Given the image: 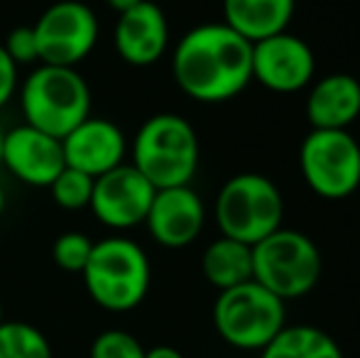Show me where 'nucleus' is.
Listing matches in <instances>:
<instances>
[{
    "label": "nucleus",
    "instance_id": "0eeeda50",
    "mask_svg": "<svg viewBox=\"0 0 360 358\" xmlns=\"http://www.w3.org/2000/svg\"><path fill=\"white\" fill-rule=\"evenodd\" d=\"M323 270L321 250L307 234L280 226L252 245V280L280 300H299L316 287Z\"/></svg>",
    "mask_w": 360,
    "mask_h": 358
},
{
    "label": "nucleus",
    "instance_id": "7ed1b4c3",
    "mask_svg": "<svg viewBox=\"0 0 360 358\" xmlns=\"http://www.w3.org/2000/svg\"><path fill=\"white\" fill-rule=\"evenodd\" d=\"M18 94L25 123L59 140L91 115V87L76 67L37 64Z\"/></svg>",
    "mask_w": 360,
    "mask_h": 358
},
{
    "label": "nucleus",
    "instance_id": "c85d7f7f",
    "mask_svg": "<svg viewBox=\"0 0 360 358\" xmlns=\"http://www.w3.org/2000/svg\"><path fill=\"white\" fill-rule=\"evenodd\" d=\"M3 135H5V130L0 128V160H3Z\"/></svg>",
    "mask_w": 360,
    "mask_h": 358
},
{
    "label": "nucleus",
    "instance_id": "a878e982",
    "mask_svg": "<svg viewBox=\"0 0 360 358\" xmlns=\"http://www.w3.org/2000/svg\"><path fill=\"white\" fill-rule=\"evenodd\" d=\"M145 358H184L179 349L174 346H152V349H145Z\"/></svg>",
    "mask_w": 360,
    "mask_h": 358
},
{
    "label": "nucleus",
    "instance_id": "c756f323",
    "mask_svg": "<svg viewBox=\"0 0 360 358\" xmlns=\"http://www.w3.org/2000/svg\"><path fill=\"white\" fill-rule=\"evenodd\" d=\"M5 321V312H3V302H0V324Z\"/></svg>",
    "mask_w": 360,
    "mask_h": 358
},
{
    "label": "nucleus",
    "instance_id": "412c9836",
    "mask_svg": "<svg viewBox=\"0 0 360 358\" xmlns=\"http://www.w3.org/2000/svg\"><path fill=\"white\" fill-rule=\"evenodd\" d=\"M52 194L54 204L67 211H81L89 209L91 194H94V177L74 167H64L57 174V179L47 186Z\"/></svg>",
    "mask_w": 360,
    "mask_h": 358
},
{
    "label": "nucleus",
    "instance_id": "f257e3e1",
    "mask_svg": "<svg viewBox=\"0 0 360 358\" xmlns=\"http://www.w3.org/2000/svg\"><path fill=\"white\" fill-rule=\"evenodd\" d=\"M176 87L199 103H223L252 82V42L226 23L191 27L172 52Z\"/></svg>",
    "mask_w": 360,
    "mask_h": 358
},
{
    "label": "nucleus",
    "instance_id": "5701e85b",
    "mask_svg": "<svg viewBox=\"0 0 360 358\" xmlns=\"http://www.w3.org/2000/svg\"><path fill=\"white\" fill-rule=\"evenodd\" d=\"M89 358H145V346L125 329H105L94 339Z\"/></svg>",
    "mask_w": 360,
    "mask_h": 358
},
{
    "label": "nucleus",
    "instance_id": "ddd939ff",
    "mask_svg": "<svg viewBox=\"0 0 360 358\" xmlns=\"http://www.w3.org/2000/svg\"><path fill=\"white\" fill-rule=\"evenodd\" d=\"M204 224L206 206L191 184L157 189L145 219L152 241L174 250L194 243L204 231Z\"/></svg>",
    "mask_w": 360,
    "mask_h": 358
},
{
    "label": "nucleus",
    "instance_id": "f3484780",
    "mask_svg": "<svg viewBox=\"0 0 360 358\" xmlns=\"http://www.w3.org/2000/svg\"><path fill=\"white\" fill-rule=\"evenodd\" d=\"M297 0H223V23L248 42L285 32L294 18Z\"/></svg>",
    "mask_w": 360,
    "mask_h": 358
},
{
    "label": "nucleus",
    "instance_id": "1a4fd4ad",
    "mask_svg": "<svg viewBox=\"0 0 360 358\" xmlns=\"http://www.w3.org/2000/svg\"><path fill=\"white\" fill-rule=\"evenodd\" d=\"M39 47V64L79 67L96 49L101 23L94 8L81 0H57L32 25Z\"/></svg>",
    "mask_w": 360,
    "mask_h": 358
},
{
    "label": "nucleus",
    "instance_id": "aec40b11",
    "mask_svg": "<svg viewBox=\"0 0 360 358\" xmlns=\"http://www.w3.org/2000/svg\"><path fill=\"white\" fill-rule=\"evenodd\" d=\"M0 358H52V346L34 324L5 319L0 324Z\"/></svg>",
    "mask_w": 360,
    "mask_h": 358
},
{
    "label": "nucleus",
    "instance_id": "4468645a",
    "mask_svg": "<svg viewBox=\"0 0 360 358\" xmlns=\"http://www.w3.org/2000/svg\"><path fill=\"white\" fill-rule=\"evenodd\" d=\"M67 167L81 170L89 177H101L125 162L130 143L123 128L108 118L89 115L62 138Z\"/></svg>",
    "mask_w": 360,
    "mask_h": 358
},
{
    "label": "nucleus",
    "instance_id": "2eb2a0df",
    "mask_svg": "<svg viewBox=\"0 0 360 358\" xmlns=\"http://www.w3.org/2000/svg\"><path fill=\"white\" fill-rule=\"evenodd\" d=\"M113 47L130 67H152L169 47V23L165 10L152 0L118 15L113 27Z\"/></svg>",
    "mask_w": 360,
    "mask_h": 358
},
{
    "label": "nucleus",
    "instance_id": "4be33fe9",
    "mask_svg": "<svg viewBox=\"0 0 360 358\" xmlns=\"http://www.w3.org/2000/svg\"><path fill=\"white\" fill-rule=\"evenodd\" d=\"M94 250V241L81 231H67L59 234L52 245V260L57 268L67 272H81L86 268Z\"/></svg>",
    "mask_w": 360,
    "mask_h": 358
},
{
    "label": "nucleus",
    "instance_id": "b1692460",
    "mask_svg": "<svg viewBox=\"0 0 360 358\" xmlns=\"http://www.w3.org/2000/svg\"><path fill=\"white\" fill-rule=\"evenodd\" d=\"M3 47L18 67L39 64V47H37V37H34L32 25H30V27H22V25L15 27L13 32L5 37Z\"/></svg>",
    "mask_w": 360,
    "mask_h": 358
},
{
    "label": "nucleus",
    "instance_id": "dca6fc26",
    "mask_svg": "<svg viewBox=\"0 0 360 358\" xmlns=\"http://www.w3.org/2000/svg\"><path fill=\"white\" fill-rule=\"evenodd\" d=\"M304 113L316 130H348L360 115V82L343 72L311 82Z\"/></svg>",
    "mask_w": 360,
    "mask_h": 358
},
{
    "label": "nucleus",
    "instance_id": "f03ea898",
    "mask_svg": "<svg viewBox=\"0 0 360 358\" xmlns=\"http://www.w3.org/2000/svg\"><path fill=\"white\" fill-rule=\"evenodd\" d=\"M130 165L155 189L191 184L199 170V135L179 113L150 115L130 143Z\"/></svg>",
    "mask_w": 360,
    "mask_h": 358
},
{
    "label": "nucleus",
    "instance_id": "393cba45",
    "mask_svg": "<svg viewBox=\"0 0 360 358\" xmlns=\"http://www.w3.org/2000/svg\"><path fill=\"white\" fill-rule=\"evenodd\" d=\"M20 89V67L10 59L5 52L3 42H0V110L15 98Z\"/></svg>",
    "mask_w": 360,
    "mask_h": 358
},
{
    "label": "nucleus",
    "instance_id": "a211bd4d",
    "mask_svg": "<svg viewBox=\"0 0 360 358\" xmlns=\"http://www.w3.org/2000/svg\"><path fill=\"white\" fill-rule=\"evenodd\" d=\"M201 272L218 292L252 280V245L221 236L201 255Z\"/></svg>",
    "mask_w": 360,
    "mask_h": 358
},
{
    "label": "nucleus",
    "instance_id": "39448f33",
    "mask_svg": "<svg viewBox=\"0 0 360 358\" xmlns=\"http://www.w3.org/2000/svg\"><path fill=\"white\" fill-rule=\"evenodd\" d=\"M214 326L233 349L262 351L287 326V302L257 280H248L218 292Z\"/></svg>",
    "mask_w": 360,
    "mask_h": 358
},
{
    "label": "nucleus",
    "instance_id": "6e6552de",
    "mask_svg": "<svg viewBox=\"0 0 360 358\" xmlns=\"http://www.w3.org/2000/svg\"><path fill=\"white\" fill-rule=\"evenodd\" d=\"M299 167L316 196L348 199L360 186V143L351 130L311 128L299 148Z\"/></svg>",
    "mask_w": 360,
    "mask_h": 358
},
{
    "label": "nucleus",
    "instance_id": "423d86ee",
    "mask_svg": "<svg viewBox=\"0 0 360 358\" xmlns=\"http://www.w3.org/2000/svg\"><path fill=\"white\" fill-rule=\"evenodd\" d=\"M221 236L255 245L277 231L285 219L280 186L257 172L236 174L221 186L214 206Z\"/></svg>",
    "mask_w": 360,
    "mask_h": 358
},
{
    "label": "nucleus",
    "instance_id": "9b49d317",
    "mask_svg": "<svg viewBox=\"0 0 360 358\" xmlns=\"http://www.w3.org/2000/svg\"><path fill=\"white\" fill-rule=\"evenodd\" d=\"M155 191L145 174H140L130 162H123L94 179L89 209L108 229L128 231L145 224Z\"/></svg>",
    "mask_w": 360,
    "mask_h": 358
},
{
    "label": "nucleus",
    "instance_id": "cd10ccee",
    "mask_svg": "<svg viewBox=\"0 0 360 358\" xmlns=\"http://www.w3.org/2000/svg\"><path fill=\"white\" fill-rule=\"evenodd\" d=\"M3 211H5V189L0 184V216H3Z\"/></svg>",
    "mask_w": 360,
    "mask_h": 358
},
{
    "label": "nucleus",
    "instance_id": "6ab92c4d",
    "mask_svg": "<svg viewBox=\"0 0 360 358\" xmlns=\"http://www.w3.org/2000/svg\"><path fill=\"white\" fill-rule=\"evenodd\" d=\"M260 358H346L328 331L311 324L285 326L265 349Z\"/></svg>",
    "mask_w": 360,
    "mask_h": 358
},
{
    "label": "nucleus",
    "instance_id": "f8f14e48",
    "mask_svg": "<svg viewBox=\"0 0 360 358\" xmlns=\"http://www.w3.org/2000/svg\"><path fill=\"white\" fill-rule=\"evenodd\" d=\"M0 167H5L22 184L49 186L57 179V174L67 167L62 140L27 123L15 125V128L5 130L3 135Z\"/></svg>",
    "mask_w": 360,
    "mask_h": 358
},
{
    "label": "nucleus",
    "instance_id": "9d476101",
    "mask_svg": "<svg viewBox=\"0 0 360 358\" xmlns=\"http://www.w3.org/2000/svg\"><path fill=\"white\" fill-rule=\"evenodd\" d=\"M316 57L302 37L285 32L252 42V82L275 91L297 94L314 82Z\"/></svg>",
    "mask_w": 360,
    "mask_h": 358
},
{
    "label": "nucleus",
    "instance_id": "bb28decb",
    "mask_svg": "<svg viewBox=\"0 0 360 358\" xmlns=\"http://www.w3.org/2000/svg\"><path fill=\"white\" fill-rule=\"evenodd\" d=\"M138 3H143V0H105V5H108L110 10H115V13H125V10L135 8Z\"/></svg>",
    "mask_w": 360,
    "mask_h": 358
},
{
    "label": "nucleus",
    "instance_id": "20e7f679",
    "mask_svg": "<svg viewBox=\"0 0 360 358\" xmlns=\"http://www.w3.org/2000/svg\"><path fill=\"white\" fill-rule=\"evenodd\" d=\"M89 297L105 312H130L145 302L152 282V265L145 248L133 238L110 236L94 243L81 270Z\"/></svg>",
    "mask_w": 360,
    "mask_h": 358
}]
</instances>
